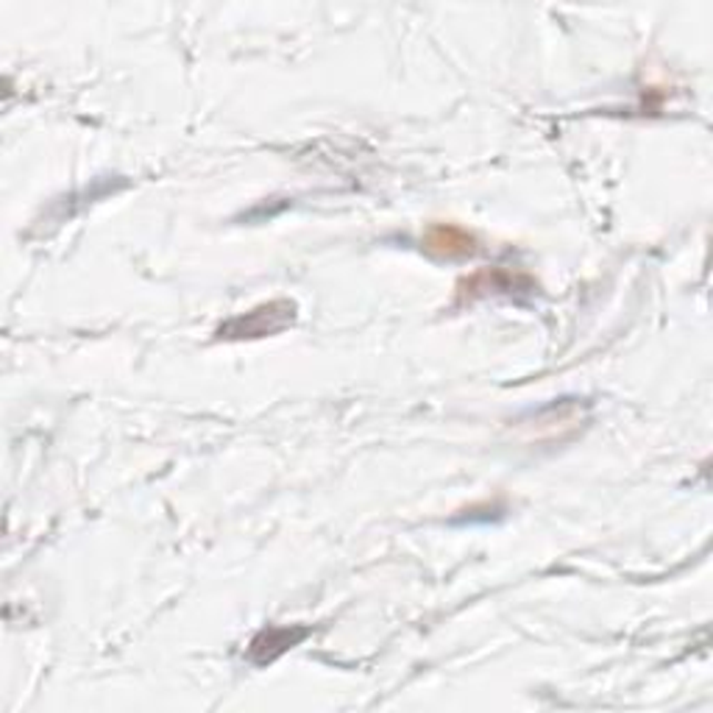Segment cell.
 I'll list each match as a JSON object with an SVG mask.
<instances>
[{"mask_svg":"<svg viewBox=\"0 0 713 713\" xmlns=\"http://www.w3.org/2000/svg\"><path fill=\"white\" fill-rule=\"evenodd\" d=\"M309 635V628H265L263 633L254 635L252 646H248V658L257 666H268L276 658L285 655L287 650L302 644Z\"/></svg>","mask_w":713,"mask_h":713,"instance_id":"obj_2","label":"cell"},{"mask_svg":"<svg viewBox=\"0 0 713 713\" xmlns=\"http://www.w3.org/2000/svg\"><path fill=\"white\" fill-rule=\"evenodd\" d=\"M293 320H296V304L287 302V298H279V302H268L263 307L252 309V313L226 320L217 329V337H226V340H246L248 337L252 340V337L279 335Z\"/></svg>","mask_w":713,"mask_h":713,"instance_id":"obj_1","label":"cell"},{"mask_svg":"<svg viewBox=\"0 0 713 713\" xmlns=\"http://www.w3.org/2000/svg\"><path fill=\"white\" fill-rule=\"evenodd\" d=\"M424 248L429 254L440 259H457V257H471L477 252V237L468 234L466 228L451 226V223H440V226H432L424 237Z\"/></svg>","mask_w":713,"mask_h":713,"instance_id":"obj_3","label":"cell"}]
</instances>
